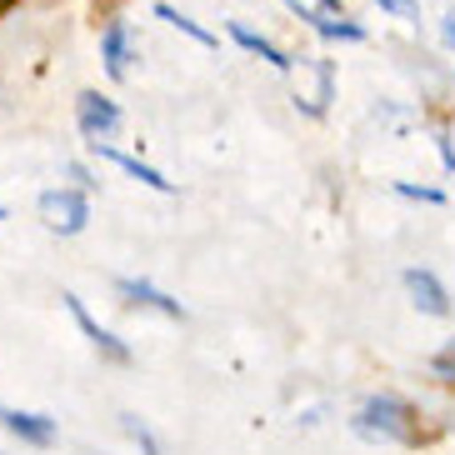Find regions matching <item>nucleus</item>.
I'll list each match as a JSON object with an SVG mask.
<instances>
[{
    "mask_svg": "<svg viewBox=\"0 0 455 455\" xmlns=\"http://www.w3.org/2000/svg\"><path fill=\"white\" fill-rule=\"evenodd\" d=\"M91 146H95V156H100V161L121 165V171H125V175H135V180H140V186L161 190V196H171V190H175V186H171V180H165L161 171H150V165H140V161H135V156H121V150H110L106 140H91Z\"/></svg>",
    "mask_w": 455,
    "mask_h": 455,
    "instance_id": "obj_6",
    "label": "nucleus"
},
{
    "mask_svg": "<svg viewBox=\"0 0 455 455\" xmlns=\"http://www.w3.org/2000/svg\"><path fill=\"white\" fill-rule=\"evenodd\" d=\"M121 295H131V300H140V306H150V310H161V315H171V321H186V310H180V300L161 295L156 285H146V281H121Z\"/></svg>",
    "mask_w": 455,
    "mask_h": 455,
    "instance_id": "obj_9",
    "label": "nucleus"
},
{
    "mask_svg": "<svg viewBox=\"0 0 455 455\" xmlns=\"http://www.w3.org/2000/svg\"><path fill=\"white\" fill-rule=\"evenodd\" d=\"M430 375H441V380H455V335L445 340V350L430 355Z\"/></svg>",
    "mask_w": 455,
    "mask_h": 455,
    "instance_id": "obj_12",
    "label": "nucleus"
},
{
    "mask_svg": "<svg viewBox=\"0 0 455 455\" xmlns=\"http://www.w3.org/2000/svg\"><path fill=\"white\" fill-rule=\"evenodd\" d=\"M321 5H325V11H340V0H321Z\"/></svg>",
    "mask_w": 455,
    "mask_h": 455,
    "instance_id": "obj_17",
    "label": "nucleus"
},
{
    "mask_svg": "<svg viewBox=\"0 0 455 455\" xmlns=\"http://www.w3.org/2000/svg\"><path fill=\"white\" fill-rule=\"evenodd\" d=\"M405 291H411V300L426 315H445L451 310V295H445V285L430 275V270H405Z\"/></svg>",
    "mask_w": 455,
    "mask_h": 455,
    "instance_id": "obj_5",
    "label": "nucleus"
},
{
    "mask_svg": "<svg viewBox=\"0 0 455 455\" xmlns=\"http://www.w3.org/2000/svg\"><path fill=\"white\" fill-rule=\"evenodd\" d=\"M441 30H445V41H451V45H455V20H445V26H441Z\"/></svg>",
    "mask_w": 455,
    "mask_h": 455,
    "instance_id": "obj_16",
    "label": "nucleus"
},
{
    "mask_svg": "<svg viewBox=\"0 0 455 455\" xmlns=\"http://www.w3.org/2000/svg\"><path fill=\"white\" fill-rule=\"evenodd\" d=\"M121 420H125V430H131L135 441H140V451H146V455H161V445H156V435H150V430L140 426V420H135V415H121Z\"/></svg>",
    "mask_w": 455,
    "mask_h": 455,
    "instance_id": "obj_13",
    "label": "nucleus"
},
{
    "mask_svg": "<svg viewBox=\"0 0 455 455\" xmlns=\"http://www.w3.org/2000/svg\"><path fill=\"white\" fill-rule=\"evenodd\" d=\"M76 116H81V131L91 135V140H106V135L121 125L116 100H106V95H95V91H85L81 100H76Z\"/></svg>",
    "mask_w": 455,
    "mask_h": 455,
    "instance_id": "obj_4",
    "label": "nucleus"
},
{
    "mask_svg": "<svg viewBox=\"0 0 455 455\" xmlns=\"http://www.w3.org/2000/svg\"><path fill=\"white\" fill-rule=\"evenodd\" d=\"M0 420L20 435V441H36V445H51L55 441V420L51 415H26V411H0Z\"/></svg>",
    "mask_w": 455,
    "mask_h": 455,
    "instance_id": "obj_8",
    "label": "nucleus"
},
{
    "mask_svg": "<svg viewBox=\"0 0 455 455\" xmlns=\"http://www.w3.org/2000/svg\"><path fill=\"white\" fill-rule=\"evenodd\" d=\"M355 435L361 441H380V445H411L415 441V411L401 395H371V401L355 411Z\"/></svg>",
    "mask_w": 455,
    "mask_h": 455,
    "instance_id": "obj_1",
    "label": "nucleus"
},
{
    "mask_svg": "<svg viewBox=\"0 0 455 455\" xmlns=\"http://www.w3.org/2000/svg\"><path fill=\"white\" fill-rule=\"evenodd\" d=\"M395 190H401V196H411V201H430V205H441V201H445L441 190H420V186H395Z\"/></svg>",
    "mask_w": 455,
    "mask_h": 455,
    "instance_id": "obj_14",
    "label": "nucleus"
},
{
    "mask_svg": "<svg viewBox=\"0 0 455 455\" xmlns=\"http://www.w3.org/2000/svg\"><path fill=\"white\" fill-rule=\"evenodd\" d=\"M100 60H106V70L121 81L125 66H131V30H125V20H110L106 36H100Z\"/></svg>",
    "mask_w": 455,
    "mask_h": 455,
    "instance_id": "obj_7",
    "label": "nucleus"
},
{
    "mask_svg": "<svg viewBox=\"0 0 455 455\" xmlns=\"http://www.w3.org/2000/svg\"><path fill=\"white\" fill-rule=\"evenodd\" d=\"M230 36H235V41H241V45H245V51H251V55H260V60H270V66H275V70H291V66H295V60H291V55L281 51V45L260 41L255 30H245V26H230Z\"/></svg>",
    "mask_w": 455,
    "mask_h": 455,
    "instance_id": "obj_10",
    "label": "nucleus"
},
{
    "mask_svg": "<svg viewBox=\"0 0 455 455\" xmlns=\"http://www.w3.org/2000/svg\"><path fill=\"white\" fill-rule=\"evenodd\" d=\"M15 5H20V0H0V20H5V15L15 11Z\"/></svg>",
    "mask_w": 455,
    "mask_h": 455,
    "instance_id": "obj_15",
    "label": "nucleus"
},
{
    "mask_svg": "<svg viewBox=\"0 0 455 455\" xmlns=\"http://www.w3.org/2000/svg\"><path fill=\"white\" fill-rule=\"evenodd\" d=\"M156 15H161V20H171L175 30H186L190 41H201V45H215V36H211V30H201V26H196V20H190V15H180V11H175V5H156Z\"/></svg>",
    "mask_w": 455,
    "mask_h": 455,
    "instance_id": "obj_11",
    "label": "nucleus"
},
{
    "mask_svg": "<svg viewBox=\"0 0 455 455\" xmlns=\"http://www.w3.org/2000/svg\"><path fill=\"white\" fill-rule=\"evenodd\" d=\"M60 300H66V310L76 315V325L85 331V340H91V346L100 350L106 361H116V365H125V361H131V346H125V340H116V335H110L106 325H95V321H91V310H85L81 300H76V295H60Z\"/></svg>",
    "mask_w": 455,
    "mask_h": 455,
    "instance_id": "obj_3",
    "label": "nucleus"
},
{
    "mask_svg": "<svg viewBox=\"0 0 455 455\" xmlns=\"http://www.w3.org/2000/svg\"><path fill=\"white\" fill-rule=\"evenodd\" d=\"M41 220L51 230H60V235H76V230H85V220H91V205H85L81 190H45Z\"/></svg>",
    "mask_w": 455,
    "mask_h": 455,
    "instance_id": "obj_2",
    "label": "nucleus"
},
{
    "mask_svg": "<svg viewBox=\"0 0 455 455\" xmlns=\"http://www.w3.org/2000/svg\"><path fill=\"white\" fill-rule=\"evenodd\" d=\"M0 220H5V211H0Z\"/></svg>",
    "mask_w": 455,
    "mask_h": 455,
    "instance_id": "obj_18",
    "label": "nucleus"
}]
</instances>
